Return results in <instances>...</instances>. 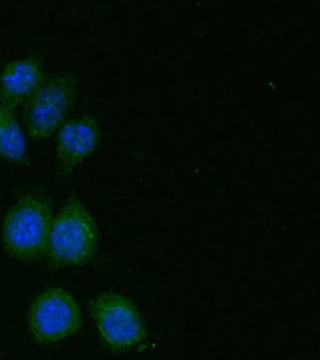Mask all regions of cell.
Returning a JSON list of instances; mask_svg holds the SVG:
<instances>
[{
  "label": "cell",
  "instance_id": "6da1fadb",
  "mask_svg": "<svg viewBox=\"0 0 320 360\" xmlns=\"http://www.w3.org/2000/svg\"><path fill=\"white\" fill-rule=\"evenodd\" d=\"M52 221V207L44 195H21L2 223V243L8 256L21 263L39 262L46 254Z\"/></svg>",
  "mask_w": 320,
  "mask_h": 360
},
{
  "label": "cell",
  "instance_id": "7a4b0ae2",
  "mask_svg": "<svg viewBox=\"0 0 320 360\" xmlns=\"http://www.w3.org/2000/svg\"><path fill=\"white\" fill-rule=\"evenodd\" d=\"M99 244L98 224L77 198H70L53 217L46 257L53 267H80L95 257Z\"/></svg>",
  "mask_w": 320,
  "mask_h": 360
},
{
  "label": "cell",
  "instance_id": "3957f363",
  "mask_svg": "<svg viewBox=\"0 0 320 360\" xmlns=\"http://www.w3.org/2000/svg\"><path fill=\"white\" fill-rule=\"evenodd\" d=\"M77 94L79 80L72 72H58L46 79L25 105L24 124L30 139L49 141L67 122Z\"/></svg>",
  "mask_w": 320,
  "mask_h": 360
},
{
  "label": "cell",
  "instance_id": "277c9868",
  "mask_svg": "<svg viewBox=\"0 0 320 360\" xmlns=\"http://www.w3.org/2000/svg\"><path fill=\"white\" fill-rule=\"evenodd\" d=\"M90 311L99 338L111 352H130L148 340L149 333L141 310L123 294H99L90 303Z\"/></svg>",
  "mask_w": 320,
  "mask_h": 360
},
{
  "label": "cell",
  "instance_id": "5b68a950",
  "mask_svg": "<svg viewBox=\"0 0 320 360\" xmlns=\"http://www.w3.org/2000/svg\"><path fill=\"white\" fill-rule=\"evenodd\" d=\"M27 325L39 346H51L80 331L83 326L82 307L65 288H46L30 304Z\"/></svg>",
  "mask_w": 320,
  "mask_h": 360
},
{
  "label": "cell",
  "instance_id": "8992f818",
  "mask_svg": "<svg viewBox=\"0 0 320 360\" xmlns=\"http://www.w3.org/2000/svg\"><path fill=\"white\" fill-rule=\"evenodd\" d=\"M101 129L91 115H80L65 122L56 131L55 155L59 177H67L96 151Z\"/></svg>",
  "mask_w": 320,
  "mask_h": 360
},
{
  "label": "cell",
  "instance_id": "52a82bcc",
  "mask_svg": "<svg viewBox=\"0 0 320 360\" xmlns=\"http://www.w3.org/2000/svg\"><path fill=\"white\" fill-rule=\"evenodd\" d=\"M44 80V67L39 56L11 61L0 71V103L15 110L27 103Z\"/></svg>",
  "mask_w": 320,
  "mask_h": 360
},
{
  "label": "cell",
  "instance_id": "ba28073f",
  "mask_svg": "<svg viewBox=\"0 0 320 360\" xmlns=\"http://www.w3.org/2000/svg\"><path fill=\"white\" fill-rule=\"evenodd\" d=\"M0 157L18 166L27 158V141L23 127L13 110L2 103H0Z\"/></svg>",
  "mask_w": 320,
  "mask_h": 360
}]
</instances>
